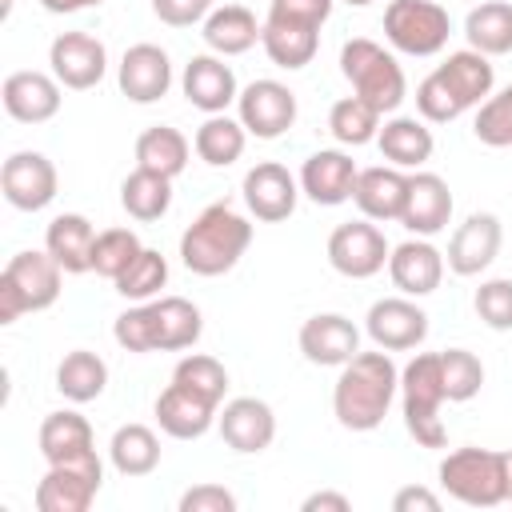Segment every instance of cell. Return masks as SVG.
Wrapping results in <instances>:
<instances>
[{"label": "cell", "mask_w": 512, "mask_h": 512, "mask_svg": "<svg viewBox=\"0 0 512 512\" xmlns=\"http://www.w3.org/2000/svg\"><path fill=\"white\" fill-rule=\"evenodd\" d=\"M496 88V68L492 56L476 48L448 52L416 88V112L428 124H448L464 116L468 108H480Z\"/></svg>", "instance_id": "cell-1"}, {"label": "cell", "mask_w": 512, "mask_h": 512, "mask_svg": "<svg viewBox=\"0 0 512 512\" xmlns=\"http://www.w3.org/2000/svg\"><path fill=\"white\" fill-rule=\"evenodd\" d=\"M400 392V368L392 356L380 352H356L348 364H340L336 388H332V412L340 428L348 432H372L384 424L392 400Z\"/></svg>", "instance_id": "cell-2"}, {"label": "cell", "mask_w": 512, "mask_h": 512, "mask_svg": "<svg viewBox=\"0 0 512 512\" xmlns=\"http://www.w3.org/2000/svg\"><path fill=\"white\" fill-rule=\"evenodd\" d=\"M252 244V224L232 204H208L180 236V260L192 276H224Z\"/></svg>", "instance_id": "cell-3"}, {"label": "cell", "mask_w": 512, "mask_h": 512, "mask_svg": "<svg viewBox=\"0 0 512 512\" xmlns=\"http://www.w3.org/2000/svg\"><path fill=\"white\" fill-rule=\"evenodd\" d=\"M448 400L444 392V372H440V352H416L400 368V412L404 428L420 448H444L448 428L440 420V404Z\"/></svg>", "instance_id": "cell-4"}, {"label": "cell", "mask_w": 512, "mask_h": 512, "mask_svg": "<svg viewBox=\"0 0 512 512\" xmlns=\"http://www.w3.org/2000/svg\"><path fill=\"white\" fill-rule=\"evenodd\" d=\"M340 72L352 84V92L360 100H368L380 116L396 112L404 104V96H408V80H404L400 60L384 44H376L368 36L344 40V48H340Z\"/></svg>", "instance_id": "cell-5"}, {"label": "cell", "mask_w": 512, "mask_h": 512, "mask_svg": "<svg viewBox=\"0 0 512 512\" xmlns=\"http://www.w3.org/2000/svg\"><path fill=\"white\" fill-rule=\"evenodd\" d=\"M440 488L468 508H496L508 500V452L456 448L440 460Z\"/></svg>", "instance_id": "cell-6"}, {"label": "cell", "mask_w": 512, "mask_h": 512, "mask_svg": "<svg viewBox=\"0 0 512 512\" xmlns=\"http://www.w3.org/2000/svg\"><path fill=\"white\" fill-rule=\"evenodd\" d=\"M64 268L52 260V252H16L0 272V324L20 320L24 312H44L60 300Z\"/></svg>", "instance_id": "cell-7"}, {"label": "cell", "mask_w": 512, "mask_h": 512, "mask_svg": "<svg viewBox=\"0 0 512 512\" xmlns=\"http://www.w3.org/2000/svg\"><path fill=\"white\" fill-rule=\"evenodd\" d=\"M384 36L404 56H436L452 36V16L436 0H388Z\"/></svg>", "instance_id": "cell-8"}, {"label": "cell", "mask_w": 512, "mask_h": 512, "mask_svg": "<svg viewBox=\"0 0 512 512\" xmlns=\"http://www.w3.org/2000/svg\"><path fill=\"white\" fill-rule=\"evenodd\" d=\"M100 484H104V464L96 448L64 464H48L44 480L36 484V508L40 512H88Z\"/></svg>", "instance_id": "cell-9"}, {"label": "cell", "mask_w": 512, "mask_h": 512, "mask_svg": "<svg viewBox=\"0 0 512 512\" xmlns=\"http://www.w3.org/2000/svg\"><path fill=\"white\" fill-rule=\"evenodd\" d=\"M392 256V244L384 240V232L376 228V220L360 216L348 224H336L328 236V264L348 276V280H368L376 276Z\"/></svg>", "instance_id": "cell-10"}, {"label": "cell", "mask_w": 512, "mask_h": 512, "mask_svg": "<svg viewBox=\"0 0 512 512\" xmlns=\"http://www.w3.org/2000/svg\"><path fill=\"white\" fill-rule=\"evenodd\" d=\"M236 120L256 140H276L296 124V92L280 80H252L236 96Z\"/></svg>", "instance_id": "cell-11"}, {"label": "cell", "mask_w": 512, "mask_h": 512, "mask_svg": "<svg viewBox=\"0 0 512 512\" xmlns=\"http://www.w3.org/2000/svg\"><path fill=\"white\" fill-rule=\"evenodd\" d=\"M56 188H60V176H56V164L44 156V152H12L0 168V192L12 208L20 212H40L56 200Z\"/></svg>", "instance_id": "cell-12"}, {"label": "cell", "mask_w": 512, "mask_h": 512, "mask_svg": "<svg viewBox=\"0 0 512 512\" xmlns=\"http://www.w3.org/2000/svg\"><path fill=\"white\" fill-rule=\"evenodd\" d=\"M364 328L376 348L384 352H412L428 336V312L416 304V296H384L368 308Z\"/></svg>", "instance_id": "cell-13"}, {"label": "cell", "mask_w": 512, "mask_h": 512, "mask_svg": "<svg viewBox=\"0 0 512 512\" xmlns=\"http://www.w3.org/2000/svg\"><path fill=\"white\" fill-rule=\"evenodd\" d=\"M48 64H52V76L72 88V92H88L104 80L108 72V48L92 36V32H60L52 44H48Z\"/></svg>", "instance_id": "cell-14"}, {"label": "cell", "mask_w": 512, "mask_h": 512, "mask_svg": "<svg viewBox=\"0 0 512 512\" xmlns=\"http://www.w3.org/2000/svg\"><path fill=\"white\" fill-rule=\"evenodd\" d=\"M240 192H244V204H248V212H252L256 220H264V224H280V220H288V216L296 212L300 180H296L284 164H276V160H260V164H252V168L244 172Z\"/></svg>", "instance_id": "cell-15"}, {"label": "cell", "mask_w": 512, "mask_h": 512, "mask_svg": "<svg viewBox=\"0 0 512 512\" xmlns=\"http://www.w3.org/2000/svg\"><path fill=\"white\" fill-rule=\"evenodd\" d=\"M216 428H220V440L240 452V456H256L264 452L272 440H276V412L268 400H256V396H236L220 408L216 416Z\"/></svg>", "instance_id": "cell-16"}, {"label": "cell", "mask_w": 512, "mask_h": 512, "mask_svg": "<svg viewBox=\"0 0 512 512\" xmlns=\"http://www.w3.org/2000/svg\"><path fill=\"white\" fill-rule=\"evenodd\" d=\"M0 100H4V112L16 120V124H44L60 112L64 104V84L52 76V72H8L4 76V88H0Z\"/></svg>", "instance_id": "cell-17"}, {"label": "cell", "mask_w": 512, "mask_h": 512, "mask_svg": "<svg viewBox=\"0 0 512 512\" xmlns=\"http://www.w3.org/2000/svg\"><path fill=\"white\" fill-rule=\"evenodd\" d=\"M500 244H504L500 216H492V212H472L464 224H456V232H452V240H448V252H444V264H448L456 276H480V272L500 256Z\"/></svg>", "instance_id": "cell-18"}, {"label": "cell", "mask_w": 512, "mask_h": 512, "mask_svg": "<svg viewBox=\"0 0 512 512\" xmlns=\"http://www.w3.org/2000/svg\"><path fill=\"white\" fill-rule=\"evenodd\" d=\"M296 344H300L308 364L340 368V364H348L360 352V328L348 316H340V312H316V316H308L300 324Z\"/></svg>", "instance_id": "cell-19"}, {"label": "cell", "mask_w": 512, "mask_h": 512, "mask_svg": "<svg viewBox=\"0 0 512 512\" xmlns=\"http://www.w3.org/2000/svg\"><path fill=\"white\" fill-rule=\"evenodd\" d=\"M116 84L120 92L132 100V104H156L168 96L172 88V60L160 44H132L124 56H120V68H116Z\"/></svg>", "instance_id": "cell-20"}, {"label": "cell", "mask_w": 512, "mask_h": 512, "mask_svg": "<svg viewBox=\"0 0 512 512\" xmlns=\"http://www.w3.org/2000/svg\"><path fill=\"white\" fill-rule=\"evenodd\" d=\"M180 88H184V100L192 108H200L204 116H216V112H228V104H236L240 96V84H236V72L224 64V56L216 52H200L184 64V76H180Z\"/></svg>", "instance_id": "cell-21"}, {"label": "cell", "mask_w": 512, "mask_h": 512, "mask_svg": "<svg viewBox=\"0 0 512 512\" xmlns=\"http://www.w3.org/2000/svg\"><path fill=\"white\" fill-rule=\"evenodd\" d=\"M356 176H360V168H356V160H352L348 152H340V148H320V152H312V156L304 160V168H300L296 180H300V192H304L312 204L336 208V204L352 200Z\"/></svg>", "instance_id": "cell-22"}, {"label": "cell", "mask_w": 512, "mask_h": 512, "mask_svg": "<svg viewBox=\"0 0 512 512\" xmlns=\"http://www.w3.org/2000/svg\"><path fill=\"white\" fill-rule=\"evenodd\" d=\"M444 268H448L444 264V252L428 236H412V240L396 244L392 256H388V276H392V284L404 296H428V292H436L440 280H444Z\"/></svg>", "instance_id": "cell-23"}, {"label": "cell", "mask_w": 512, "mask_h": 512, "mask_svg": "<svg viewBox=\"0 0 512 512\" xmlns=\"http://www.w3.org/2000/svg\"><path fill=\"white\" fill-rule=\"evenodd\" d=\"M216 416H220V404L216 400H208V396H200V392H192V388H184L176 380L156 396V424L172 440H196V436H204L216 424Z\"/></svg>", "instance_id": "cell-24"}, {"label": "cell", "mask_w": 512, "mask_h": 512, "mask_svg": "<svg viewBox=\"0 0 512 512\" xmlns=\"http://www.w3.org/2000/svg\"><path fill=\"white\" fill-rule=\"evenodd\" d=\"M452 220V192L448 180L436 172H412L408 176V200L400 212V224L412 236H436Z\"/></svg>", "instance_id": "cell-25"}, {"label": "cell", "mask_w": 512, "mask_h": 512, "mask_svg": "<svg viewBox=\"0 0 512 512\" xmlns=\"http://www.w3.org/2000/svg\"><path fill=\"white\" fill-rule=\"evenodd\" d=\"M352 200L360 208V216L384 224V220H400L404 212V200H408V172L404 168H360L356 176V188H352Z\"/></svg>", "instance_id": "cell-26"}, {"label": "cell", "mask_w": 512, "mask_h": 512, "mask_svg": "<svg viewBox=\"0 0 512 512\" xmlns=\"http://www.w3.org/2000/svg\"><path fill=\"white\" fill-rule=\"evenodd\" d=\"M376 144H380V156L392 168H424L432 160V152H436L432 128L420 116H388L380 124Z\"/></svg>", "instance_id": "cell-27"}, {"label": "cell", "mask_w": 512, "mask_h": 512, "mask_svg": "<svg viewBox=\"0 0 512 512\" xmlns=\"http://www.w3.org/2000/svg\"><path fill=\"white\" fill-rule=\"evenodd\" d=\"M92 244H96V228H92V220L80 216V212H60V216H52V224L44 228V248L52 252V260H56L68 276L92 272Z\"/></svg>", "instance_id": "cell-28"}, {"label": "cell", "mask_w": 512, "mask_h": 512, "mask_svg": "<svg viewBox=\"0 0 512 512\" xmlns=\"http://www.w3.org/2000/svg\"><path fill=\"white\" fill-rule=\"evenodd\" d=\"M260 32H264V24H256L252 8H244V4H224V8H212V12H208L200 36H204L208 52H216V56H244L248 48L260 44Z\"/></svg>", "instance_id": "cell-29"}, {"label": "cell", "mask_w": 512, "mask_h": 512, "mask_svg": "<svg viewBox=\"0 0 512 512\" xmlns=\"http://www.w3.org/2000/svg\"><path fill=\"white\" fill-rule=\"evenodd\" d=\"M196 148L188 144V136L172 124H152L136 136V168H148V172H160L168 180H176L184 168H188V156Z\"/></svg>", "instance_id": "cell-30"}, {"label": "cell", "mask_w": 512, "mask_h": 512, "mask_svg": "<svg viewBox=\"0 0 512 512\" xmlns=\"http://www.w3.org/2000/svg\"><path fill=\"white\" fill-rule=\"evenodd\" d=\"M36 444H40V456H44L48 464H64V460H72V456L92 452V424H88L80 412H72V408L48 412V416L40 420Z\"/></svg>", "instance_id": "cell-31"}, {"label": "cell", "mask_w": 512, "mask_h": 512, "mask_svg": "<svg viewBox=\"0 0 512 512\" xmlns=\"http://www.w3.org/2000/svg\"><path fill=\"white\" fill-rule=\"evenodd\" d=\"M260 48L268 52V60L276 68H304L312 64L316 48H320V28H308V24H288V20H268L264 16V32H260Z\"/></svg>", "instance_id": "cell-32"}, {"label": "cell", "mask_w": 512, "mask_h": 512, "mask_svg": "<svg viewBox=\"0 0 512 512\" xmlns=\"http://www.w3.org/2000/svg\"><path fill=\"white\" fill-rule=\"evenodd\" d=\"M156 308V352H180L192 348L204 332V316L192 300L184 296H160L152 300Z\"/></svg>", "instance_id": "cell-33"}, {"label": "cell", "mask_w": 512, "mask_h": 512, "mask_svg": "<svg viewBox=\"0 0 512 512\" xmlns=\"http://www.w3.org/2000/svg\"><path fill=\"white\" fill-rule=\"evenodd\" d=\"M464 40L468 48L484 56L512 52V4L508 0H484L464 16Z\"/></svg>", "instance_id": "cell-34"}, {"label": "cell", "mask_w": 512, "mask_h": 512, "mask_svg": "<svg viewBox=\"0 0 512 512\" xmlns=\"http://www.w3.org/2000/svg\"><path fill=\"white\" fill-rule=\"evenodd\" d=\"M244 144H248V128H244L240 120H232L228 112L208 116V120L196 128V136H192V148H196V156H200L208 168H228V164H236V160L244 156Z\"/></svg>", "instance_id": "cell-35"}, {"label": "cell", "mask_w": 512, "mask_h": 512, "mask_svg": "<svg viewBox=\"0 0 512 512\" xmlns=\"http://www.w3.org/2000/svg\"><path fill=\"white\" fill-rule=\"evenodd\" d=\"M108 388V364L88 352V348H72L60 364H56V392L72 404H88Z\"/></svg>", "instance_id": "cell-36"}, {"label": "cell", "mask_w": 512, "mask_h": 512, "mask_svg": "<svg viewBox=\"0 0 512 512\" xmlns=\"http://www.w3.org/2000/svg\"><path fill=\"white\" fill-rule=\"evenodd\" d=\"M108 456H112V468L120 476H132V480L136 476H148L160 464V436L148 424H120L112 432Z\"/></svg>", "instance_id": "cell-37"}, {"label": "cell", "mask_w": 512, "mask_h": 512, "mask_svg": "<svg viewBox=\"0 0 512 512\" xmlns=\"http://www.w3.org/2000/svg\"><path fill=\"white\" fill-rule=\"evenodd\" d=\"M120 204L132 220L140 224H152L160 220L168 208H172V180L160 176V172H148V168H136L124 176L120 184Z\"/></svg>", "instance_id": "cell-38"}, {"label": "cell", "mask_w": 512, "mask_h": 512, "mask_svg": "<svg viewBox=\"0 0 512 512\" xmlns=\"http://www.w3.org/2000/svg\"><path fill=\"white\" fill-rule=\"evenodd\" d=\"M328 132H332L340 144H348V148L372 144V140L380 136V112H376L368 100H360V96L352 92V96H344V100L332 104V112H328Z\"/></svg>", "instance_id": "cell-39"}, {"label": "cell", "mask_w": 512, "mask_h": 512, "mask_svg": "<svg viewBox=\"0 0 512 512\" xmlns=\"http://www.w3.org/2000/svg\"><path fill=\"white\" fill-rule=\"evenodd\" d=\"M112 284H116V292L124 300H156L160 288L168 284V260L156 248H144Z\"/></svg>", "instance_id": "cell-40"}, {"label": "cell", "mask_w": 512, "mask_h": 512, "mask_svg": "<svg viewBox=\"0 0 512 512\" xmlns=\"http://www.w3.org/2000/svg\"><path fill=\"white\" fill-rule=\"evenodd\" d=\"M140 252H144V244L132 228H104V232H96V244H92V272L104 280H116Z\"/></svg>", "instance_id": "cell-41"}, {"label": "cell", "mask_w": 512, "mask_h": 512, "mask_svg": "<svg viewBox=\"0 0 512 512\" xmlns=\"http://www.w3.org/2000/svg\"><path fill=\"white\" fill-rule=\"evenodd\" d=\"M440 372H444V392H448L452 404L472 400L484 384V364L468 348H444L440 352Z\"/></svg>", "instance_id": "cell-42"}, {"label": "cell", "mask_w": 512, "mask_h": 512, "mask_svg": "<svg viewBox=\"0 0 512 512\" xmlns=\"http://www.w3.org/2000/svg\"><path fill=\"white\" fill-rule=\"evenodd\" d=\"M172 380H176V384H184V388H192V392H200V396H208V400H216V404H224L228 372H224V364H220L216 356L188 352V356L172 368Z\"/></svg>", "instance_id": "cell-43"}, {"label": "cell", "mask_w": 512, "mask_h": 512, "mask_svg": "<svg viewBox=\"0 0 512 512\" xmlns=\"http://www.w3.org/2000/svg\"><path fill=\"white\" fill-rule=\"evenodd\" d=\"M472 132L488 148H512V84H504L476 108Z\"/></svg>", "instance_id": "cell-44"}, {"label": "cell", "mask_w": 512, "mask_h": 512, "mask_svg": "<svg viewBox=\"0 0 512 512\" xmlns=\"http://www.w3.org/2000/svg\"><path fill=\"white\" fill-rule=\"evenodd\" d=\"M112 336L124 352H156V308L152 300H140L136 308L120 312L112 324Z\"/></svg>", "instance_id": "cell-45"}, {"label": "cell", "mask_w": 512, "mask_h": 512, "mask_svg": "<svg viewBox=\"0 0 512 512\" xmlns=\"http://www.w3.org/2000/svg\"><path fill=\"white\" fill-rule=\"evenodd\" d=\"M472 308L492 332H512V276L484 280L472 296Z\"/></svg>", "instance_id": "cell-46"}, {"label": "cell", "mask_w": 512, "mask_h": 512, "mask_svg": "<svg viewBox=\"0 0 512 512\" xmlns=\"http://www.w3.org/2000/svg\"><path fill=\"white\" fill-rule=\"evenodd\" d=\"M336 0H268V20H288V24H308V28H324V20L332 16Z\"/></svg>", "instance_id": "cell-47"}, {"label": "cell", "mask_w": 512, "mask_h": 512, "mask_svg": "<svg viewBox=\"0 0 512 512\" xmlns=\"http://www.w3.org/2000/svg\"><path fill=\"white\" fill-rule=\"evenodd\" d=\"M152 12L168 28H192L204 24L212 12V0H152Z\"/></svg>", "instance_id": "cell-48"}, {"label": "cell", "mask_w": 512, "mask_h": 512, "mask_svg": "<svg viewBox=\"0 0 512 512\" xmlns=\"http://www.w3.org/2000/svg\"><path fill=\"white\" fill-rule=\"evenodd\" d=\"M180 512H236V496L224 484H196L180 496Z\"/></svg>", "instance_id": "cell-49"}, {"label": "cell", "mask_w": 512, "mask_h": 512, "mask_svg": "<svg viewBox=\"0 0 512 512\" xmlns=\"http://www.w3.org/2000/svg\"><path fill=\"white\" fill-rule=\"evenodd\" d=\"M392 512H440V496L428 492V488L408 484V488H400L392 496Z\"/></svg>", "instance_id": "cell-50"}, {"label": "cell", "mask_w": 512, "mask_h": 512, "mask_svg": "<svg viewBox=\"0 0 512 512\" xmlns=\"http://www.w3.org/2000/svg\"><path fill=\"white\" fill-rule=\"evenodd\" d=\"M300 508H304V512H348L352 500H348L344 492H312V496H304Z\"/></svg>", "instance_id": "cell-51"}, {"label": "cell", "mask_w": 512, "mask_h": 512, "mask_svg": "<svg viewBox=\"0 0 512 512\" xmlns=\"http://www.w3.org/2000/svg\"><path fill=\"white\" fill-rule=\"evenodd\" d=\"M44 12L52 16H68V12H84V8H100L104 0H36Z\"/></svg>", "instance_id": "cell-52"}, {"label": "cell", "mask_w": 512, "mask_h": 512, "mask_svg": "<svg viewBox=\"0 0 512 512\" xmlns=\"http://www.w3.org/2000/svg\"><path fill=\"white\" fill-rule=\"evenodd\" d=\"M508 500H512V452H508Z\"/></svg>", "instance_id": "cell-53"}, {"label": "cell", "mask_w": 512, "mask_h": 512, "mask_svg": "<svg viewBox=\"0 0 512 512\" xmlns=\"http://www.w3.org/2000/svg\"><path fill=\"white\" fill-rule=\"evenodd\" d=\"M344 4H352V8H364V4H372V0H344Z\"/></svg>", "instance_id": "cell-54"}, {"label": "cell", "mask_w": 512, "mask_h": 512, "mask_svg": "<svg viewBox=\"0 0 512 512\" xmlns=\"http://www.w3.org/2000/svg\"><path fill=\"white\" fill-rule=\"evenodd\" d=\"M8 8H12V0H4V12H8Z\"/></svg>", "instance_id": "cell-55"}]
</instances>
